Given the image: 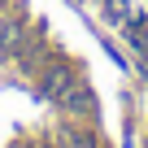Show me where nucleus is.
<instances>
[{"mask_svg":"<svg viewBox=\"0 0 148 148\" xmlns=\"http://www.w3.org/2000/svg\"><path fill=\"white\" fill-rule=\"evenodd\" d=\"M57 105H65V109H83V113H96V96H92L83 83H74V87H70Z\"/></svg>","mask_w":148,"mask_h":148,"instance_id":"nucleus-2","label":"nucleus"},{"mask_svg":"<svg viewBox=\"0 0 148 148\" xmlns=\"http://www.w3.org/2000/svg\"><path fill=\"white\" fill-rule=\"evenodd\" d=\"M65 144H70V148H96V139H92L87 131H70V135H65Z\"/></svg>","mask_w":148,"mask_h":148,"instance_id":"nucleus-4","label":"nucleus"},{"mask_svg":"<svg viewBox=\"0 0 148 148\" xmlns=\"http://www.w3.org/2000/svg\"><path fill=\"white\" fill-rule=\"evenodd\" d=\"M74 83H79V79H74V70L61 65V61H52V65L44 70V96H48V100H61Z\"/></svg>","mask_w":148,"mask_h":148,"instance_id":"nucleus-1","label":"nucleus"},{"mask_svg":"<svg viewBox=\"0 0 148 148\" xmlns=\"http://www.w3.org/2000/svg\"><path fill=\"white\" fill-rule=\"evenodd\" d=\"M18 31H22V26L9 22V13H0V48H9V44L18 39Z\"/></svg>","mask_w":148,"mask_h":148,"instance_id":"nucleus-3","label":"nucleus"}]
</instances>
